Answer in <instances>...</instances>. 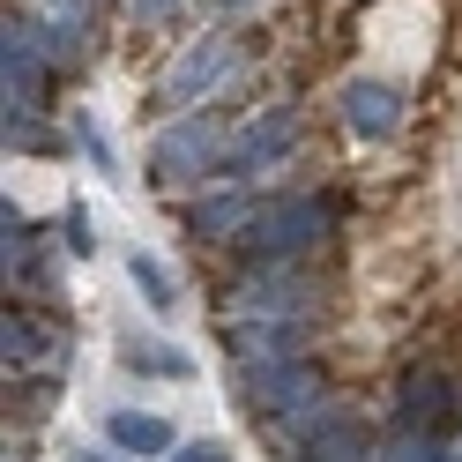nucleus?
<instances>
[{
	"instance_id": "f257e3e1",
	"label": "nucleus",
	"mask_w": 462,
	"mask_h": 462,
	"mask_svg": "<svg viewBox=\"0 0 462 462\" xmlns=\"http://www.w3.org/2000/svg\"><path fill=\"white\" fill-rule=\"evenodd\" d=\"M328 224H336V209L321 194H269V201H254L239 246L254 254V262H299L306 246L328 239Z\"/></svg>"
},
{
	"instance_id": "f03ea898",
	"label": "nucleus",
	"mask_w": 462,
	"mask_h": 462,
	"mask_svg": "<svg viewBox=\"0 0 462 462\" xmlns=\"http://www.w3.org/2000/svg\"><path fill=\"white\" fill-rule=\"evenodd\" d=\"M224 157H231L224 120H171V127L157 134V150H150V180H157V187H187V180L224 171Z\"/></svg>"
},
{
	"instance_id": "7ed1b4c3",
	"label": "nucleus",
	"mask_w": 462,
	"mask_h": 462,
	"mask_svg": "<svg viewBox=\"0 0 462 462\" xmlns=\"http://www.w3.org/2000/svg\"><path fill=\"white\" fill-rule=\"evenodd\" d=\"M313 283L299 276V262H262L246 283H231V321H306Z\"/></svg>"
},
{
	"instance_id": "20e7f679",
	"label": "nucleus",
	"mask_w": 462,
	"mask_h": 462,
	"mask_svg": "<svg viewBox=\"0 0 462 462\" xmlns=\"http://www.w3.org/2000/svg\"><path fill=\"white\" fill-rule=\"evenodd\" d=\"M231 75H239V38L217 31V38H201V45H187L180 60H171V75H164V105H201V97H217Z\"/></svg>"
},
{
	"instance_id": "39448f33",
	"label": "nucleus",
	"mask_w": 462,
	"mask_h": 462,
	"mask_svg": "<svg viewBox=\"0 0 462 462\" xmlns=\"http://www.w3.org/2000/svg\"><path fill=\"white\" fill-rule=\"evenodd\" d=\"M239 395L254 402V411H269V418H299V411H313V395H321V373H313V358L246 365L239 373Z\"/></svg>"
},
{
	"instance_id": "423d86ee",
	"label": "nucleus",
	"mask_w": 462,
	"mask_h": 462,
	"mask_svg": "<svg viewBox=\"0 0 462 462\" xmlns=\"http://www.w3.org/2000/svg\"><path fill=\"white\" fill-rule=\"evenodd\" d=\"M395 425H418V432H448L455 425V381L432 365L402 373V395H395Z\"/></svg>"
},
{
	"instance_id": "0eeeda50",
	"label": "nucleus",
	"mask_w": 462,
	"mask_h": 462,
	"mask_svg": "<svg viewBox=\"0 0 462 462\" xmlns=\"http://www.w3.org/2000/svg\"><path fill=\"white\" fill-rule=\"evenodd\" d=\"M291 142H299V112L276 105V112H262V120H246L239 134H231L224 171H262V164H276L283 150H291Z\"/></svg>"
},
{
	"instance_id": "6e6552de",
	"label": "nucleus",
	"mask_w": 462,
	"mask_h": 462,
	"mask_svg": "<svg viewBox=\"0 0 462 462\" xmlns=\"http://www.w3.org/2000/svg\"><path fill=\"white\" fill-rule=\"evenodd\" d=\"M336 112H343V127L351 134H395L402 127V90L395 82H343V97H336Z\"/></svg>"
},
{
	"instance_id": "1a4fd4ad",
	"label": "nucleus",
	"mask_w": 462,
	"mask_h": 462,
	"mask_svg": "<svg viewBox=\"0 0 462 462\" xmlns=\"http://www.w3.org/2000/svg\"><path fill=\"white\" fill-rule=\"evenodd\" d=\"M306 462H381V448L365 440V425H358V418L328 411L321 425H306Z\"/></svg>"
},
{
	"instance_id": "9d476101",
	"label": "nucleus",
	"mask_w": 462,
	"mask_h": 462,
	"mask_svg": "<svg viewBox=\"0 0 462 462\" xmlns=\"http://www.w3.org/2000/svg\"><path fill=\"white\" fill-rule=\"evenodd\" d=\"M38 90H45V52L31 38V23L8 15V105H38Z\"/></svg>"
},
{
	"instance_id": "9b49d317",
	"label": "nucleus",
	"mask_w": 462,
	"mask_h": 462,
	"mask_svg": "<svg viewBox=\"0 0 462 462\" xmlns=\"http://www.w3.org/2000/svg\"><path fill=\"white\" fill-rule=\"evenodd\" d=\"M254 217V194H217V201H201V209H187V231L194 239H239Z\"/></svg>"
},
{
	"instance_id": "f8f14e48",
	"label": "nucleus",
	"mask_w": 462,
	"mask_h": 462,
	"mask_svg": "<svg viewBox=\"0 0 462 462\" xmlns=\"http://www.w3.org/2000/svg\"><path fill=\"white\" fill-rule=\"evenodd\" d=\"M112 448H120V455H180V448H171V425L150 418V411H120V418H112Z\"/></svg>"
},
{
	"instance_id": "ddd939ff",
	"label": "nucleus",
	"mask_w": 462,
	"mask_h": 462,
	"mask_svg": "<svg viewBox=\"0 0 462 462\" xmlns=\"http://www.w3.org/2000/svg\"><path fill=\"white\" fill-rule=\"evenodd\" d=\"M0 351H8V373H31L52 343H45V328L31 321V313H8V321H0Z\"/></svg>"
},
{
	"instance_id": "4468645a",
	"label": "nucleus",
	"mask_w": 462,
	"mask_h": 462,
	"mask_svg": "<svg viewBox=\"0 0 462 462\" xmlns=\"http://www.w3.org/2000/svg\"><path fill=\"white\" fill-rule=\"evenodd\" d=\"M38 23H45L52 45H75L82 23H90V0H38Z\"/></svg>"
},
{
	"instance_id": "2eb2a0df",
	"label": "nucleus",
	"mask_w": 462,
	"mask_h": 462,
	"mask_svg": "<svg viewBox=\"0 0 462 462\" xmlns=\"http://www.w3.org/2000/svg\"><path fill=\"white\" fill-rule=\"evenodd\" d=\"M127 365L134 373H164V381H187V373H194L187 351H171V343H134V336H127Z\"/></svg>"
},
{
	"instance_id": "dca6fc26",
	"label": "nucleus",
	"mask_w": 462,
	"mask_h": 462,
	"mask_svg": "<svg viewBox=\"0 0 462 462\" xmlns=\"http://www.w3.org/2000/svg\"><path fill=\"white\" fill-rule=\"evenodd\" d=\"M134 283H142V299H150L157 313H171V306H180V291H171V276H164V262H157V254H134Z\"/></svg>"
},
{
	"instance_id": "f3484780",
	"label": "nucleus",
	"mask_w": 462,
	"mask_h": 462,
	"mask_svg": "<svg viewBox=\"0 0 462 462\" xmlns=\"http://www.w3.org/2000/svg\"><path fill=\"white\" fill-rule=\"evenodd\" d=\"M164 462H231V448H224V440H194V448H180V455H164Z\"/></svg>"
},
{
	"instance_id": "a211bd4d",
	"label": "nucleus",
	"mask_w": 462,
	"mask_h": 462,
	"mask_svg": "<svg viewBox=\"0 0 462 462\" xmlns=\"http://www.w3.org/2000/svg\"><path fill=\"white\" fill-rule=\"evenodd\" d=\"M60 231H68V239H60L68 254H90V217H82V209H68V224H60Z\"/></svg>"
},
{
	"instance_id": "6ab92c4d",
	"label": "nucleus",
	"mask_w": 462,
	"mask_h": 462,
	"mask_svg": "<svg viewBox=\"0 0 462 462\" xmlns=\"http://www.w3.org/2000/svg\"><path fill=\"white\" fill-rule=\"evenodd\" d=\"M171 8H180V0H134V15H142V23H164Z\"/></svg>"
},
{
	"instance_id": "aec40b11",
	"label": "nucleus",
	"mask_w": 462,
	"mask_h": 462,
	"mask_svg": "<svg viewBox=\"0 0 462 462\" xmlns=\"http://www.w3.org/2000/svg\"><path fill=\"white\" fill-rule=\"evenodd\" d=\"M217 8H231V15H239V8H246V0H217Z\"/></svg>"
}]
</instances>
